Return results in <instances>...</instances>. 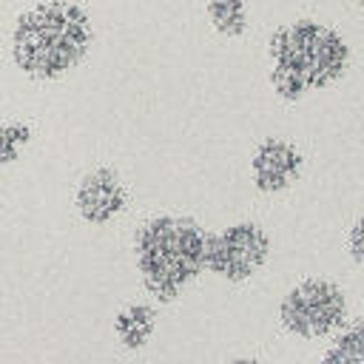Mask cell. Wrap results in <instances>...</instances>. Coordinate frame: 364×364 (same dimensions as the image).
I'll list each match as a JSON object with an SVG mask.
<instances>
[{"mask_svg":"<svg viewBox=\"0 0 364 364\" xmlns=\"http://www.w3.org/2000/svg\"><path fill=\"white\" fill-rule=\"evenodd\" d=\"M318 364H364V327L361 318L344 321L336 330V338L318 358Z\"/></svg>","mask_w":364,"mask_h":364,"instance_id":"cell-9","label":"cell"},{"mask_svg":"<svg viewBox=\"0 0 364 364\" xmlns=\"http://www.w3.org/2000/svg\"><path fill=\"white\" fill-rule=\"evenodd\" d=\"M350 259H353V264H361V259H364V253H361V219H355L350 228Z\"/></svg>","mask_w":364,"mask_h":364,"instance_id":"cell-12","label":"cell"},{"mask_svg":"<svg viewBox=\"0 0 364 364\" xmlns=\"http://www.w3.org/2000/svg\"><path fill=\"white\" fill-rule=\"evenodd\" d=\"M270 250H273L270 233L259 222L242 219L222 228L219 233H208L205 270H210L213 276L230 284H242L267 264Z\"/></svg>","mask_w":364,"mask_h":364,"instance_id":"cell-5","label":"cell"},{"mask_svg":"<svg viewBox=\"0 0 364 364\" xmlns=\"http://www.w3.org/2000/svg\"><path fill=\"white\" fill-rule=\"evenodd\" d=\"M91 43L88 11L71 0H48L14 20L11 60L31 80H57L85 60Z\"/></svg>","mask_w":364,"mask_h":364,"instance_id":"cell-1","label":"cell"},{"mask_svg":"<svg viewBox=\"0 0 364 364\" xmlns=\"http://www.w3.org/2000/svg\"><path fill=\"white\" fill-rule=\"evenodd\" d=\"M74 205L85 222L108 225L128 208V188L114 168H94L80 179Z\"/></svg>","mask_w":364,"mask_h":364,"instance_id":"cell-7","label":"cell"},{"mask_svg":"<svg viewBox=\"0 0 364 364\" xmlns=\"http://www.w3.org/2000/svg\"><path fill=\"white\" fill-rule=\"evenodd\" d=\"M154 327H156V310L151 304H125L117 316H114V330H117V338L125 350L136 353L142 350L151 336H154Z\"/></svg>","mask_w":364,"mask_h":364,"instance_id":"cell-8","label":"cell"},{"mask_svg":"<svg viewBox=\"0 0 364 364\" xmlns=\"http://www.w3.org/2000/svg\"><path fill=\"white\" fill-rule=\"evenodd\" d=\"M353 3H355V6H361V3H364V0H353Z\"/></svg>","mask_w":364,"mask_h":364,"instance_id":"cell-14","label":"cell"},{"mask_svg":"<svg viewBox=\"0 0 364 364\" xmlns=\"http://www.w3.org/2000/svg\"><path fill=\"white\" fill-rule=\"evenodd\" d=\"M270 88L282 102H301L310 91L327 88L350 65V43L330 26L301 17L279 26L267 40Z\"/></svg>","mask_w":364,"mask_h":364,"instance_id":"cell-2","label":"cell"},{"mask_svg":"<svg viewBox=\"0 0 364 364\" xmlns=\"http://www.w3.org/2000/svg\"><path fill=\"white\" fill-rule=\"evenodd\" d=\"M210 26L225 37H242L247 31V0H208Z\"/></svg>","mask_w":364,"mask_h":364,"instance_id":"cell-10","label":"cell"},{"mask_svg":"<svg viewBox=\"0 0 364 364\" xmlns=\"http://www.w3.org/2000/svg\"><path fill=\"white\" fill-rule=\"evenodd\" d=\"M28 142H31V125L0 122V165H14Z\"/></svg>","mask_w":364,"mask_h":364,"instance_id":"cell-11","label":"cell"},{"mask_svg":"<svg viewBox=\"0 0 364 364\" xmlns=\"http://www.w3.org/2000/svg\"><path fill=\"white\" fill-rule=\"evenodd\" d=\"M208 233L191 216L156 213L134 233V264L156 301L179 299L205 270Z\"/></svg>","mask_w":364,"mask_h":364,"instance_id":"cell-3","label":"cell"},{"mask_svg":"<svg viewBox=\"0 0 364 364\" xmlns=\"http://www.w3.org/2000/svg\"><path fill=\"white\" fill-rule=\"evenodd\" d=\"M301 151L279 136H267L256 145L250 156V182L259 193L276 196L284 193L299 176H301Z\"/></svg>","mask_w":364,"mask_h":364,"instance_id":"cell-6","label":"cell"},{"mask_svg":"<svg viewBox=\"0 0 364 364\" xmlns=\"http://www.w3.org/2000/svg\"><path fill=\"white\" fill-rule=\"evenodd\" d=\"M222 364H262L259 358H247V355H239V358H228V361H222Z\"/></svg>","mask_w":364,"mask_h":364,"instance_id":"cell-13","label":"cell"},{"mask_svg":"<svg viewBox=\"0 0 364 364\" xmlns=\"http://www.w3.org/2000/svg\"><path fill=\"white\" fill-rule=\"evenodd\" d=\"M0 205H3V188H0Z\"/></svg>","mask_w":364,"mask_h":364,"instance_id":"cell-15","label":"cell"},{"mask_svg":"<svg viewBox=\"0 0 364 364\" xmlns=\"http://www.w3.org/2000/svg\"><path fill=\"white\" fill-rule=\"evenodd\" d=\"M279 321L296 338L333 336L347 321V293L333 279L307 276L282 296Z\"/></svg>","mask_w":364,"mask_h":364,"instance_id":"cell-4","label":"cell"}]
</instances>
